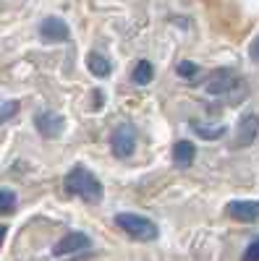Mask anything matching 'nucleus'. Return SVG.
I'll return each mask as SVG.
<instances>
[{"instance_id": "obj_11", "label": "nucleus", "mask_w": 259, "mask_h": 261, "mask_svg": "<svg viewBox=\"0 0 259 261\" xmlns=\"http://www.w3.org/2000/svg\"><path fill=\"white\" fill-rule=\"evenodd\" d=\"M86 65H89V71H92L95 76H100V79L113 71L110 60H107L105 55H100V53H89V58H86Z\"/></svg>"}, {"instance_id": "obj_18", "label": "nucleus", "mask_w": 259, "mask_h": 261, "mask_svg": "<svg viewBox=\"0 0 259 261\" xmlns=\"http://www.w3.org/2000/svg\"><path fill=\"white\" fill-rule=\"evenodd\" d=\"M249 55H251V58H254V60H259V37H256V39H254V45H251V47H249Z\"/></svg>"}, {"instance_id": "obj_9", "label": "nucleus", "mask_w": 259, "mask_h": 261, "mask_svg": "<svg viewBox=\"0 0 259 261\" xmlns=\"http://www.w3.org/2000/svg\"><path fill=\"white\" fill-rule=\"evenodd\" d=\"M228 212L233 220L239 222H254L259 220V204L256 201H230L228 204Z\"/></svg>"}, {"instance_id": "obj_2", "label": "nucleus", "mask_w": 259, "mask_h": 261, "mask_svg": "<svg viewBox=\"0 0 259 261\" xmlns=\"http://www.w3.org/2000/svg\"><path fill=\"white\" fill-rule=\"evenodd\" d=\"M115 225L128 235V238H134V241L139 243H147V241H155V238L160 235L157 225L152 220H147V217L142 214H131V212H123L115 217Z\"/></svg>"}, {"instance_id": "obj_5", "label": "nucleus", "mask_w": 259, "mask_h": 261, "mask_svg": "<svg viewBox=\"0 0 259 261\" xmlns=\"http://www.w3.org/2000/svg\"><path fill=\"white\" fill-rule=\"evenodd\" d=\"M89 248V238H86L84 232H68L66 238H60V241L55 243L53 253L55 256H74V253H81Z\"/></svg>"}, {"instance_id": "obj_6", "label": "nucleus", "mask_w": 259, "mask_h": 261, "mask_svg": "<svg viewBox=\"0 0 259 261\" xmlns=\"http://www.w3.org/2000/svg\"><path fill=\"white\" fill-rule=\"evenodd\" d=\"M233 86H236V76H233V71H228V68H218V71L209 76L207 94H212V97H223V94H230V92H233Z\"/></svg>"}, {"instance_id": "obj_16", "label": "nucleus", "mask_w": 259, "mask_h": 261, "mask_svg": "<svg viewBox=\"0 0 259 261\" xmlns=\"http://www.w3.org/2000/svg\"><path fill=\"white\" fill-rule=\"evenodd\" d=\"M199 73V68L194 63H189V60H183V63H178V76H183V79H191V76H197Z\"/></svg>"}, {"instance_id": "obj_3", "label": "nucleus", "mask_w": 259, "mask_h": 261, "mask_svg": "<svg viewBox=\"0 0 259 261\" xmlns=\"http://www.w3.org/2000/svg\"><path fill=\"white\" fill-rule=\"evenodd\" d=\"M110 149L118 160H128L136 149V128L128 123H121L110 136Z\"/></svg>"}, {"instance_id": "obj_13", "label": "nucleus", "mask_w": 259, "mask_h": 261, "mask_svg": "<svg viewBox=\"0 0 259 261\" xmlns=\"http://www.w3.org/2000/svg\"><path fill=\"white\" fill-rule=\"evenodd\" d=\"M16 113H18V102H13V99H0V123L11 120Z\"/></svg>"}, {"instance_id": "obj_1", "label": "nucleus", "mask_w": 259, "mask_h": 261, "mask_svg": "<svg viewBox=\"0 0 259 261\" xmlns=\"http://www.w3.org/2000/svg\"><path fill=\"white\" fill-rule=\"evenodd\" d=\"M63 186H66V193L79 196V199H84L86 204H97L102 199V183L86 167H81V165H76L68 172L66 180H63Z\"/></svg>"}, {"instance_id": "obj_19", "label": "nucleus", "mask_w": 259, "mask_h": 261, "mask_svg": "<svg viewBox=\"0 0 259 261\" xmlns=\"http://www.w3.org/2000/svg\"><path fill=\"white\" fill-rule=\"evenodd\" d=\"M6 235H8V227H6V225H0V246H3V241H6Z\"/></svg>"}, {"instance_id": "obj_4", "label": "nucleus", "mask_w": 259, "mask_h": 261, "mask_svg": "<svg viewBox=\"0 0 259 261\" xmlns=\"http://www.w3.org/2000/svg\"><path fill=\"white\" fill-rule=\"evenodd\" d=\"M256 130H259V115L246 113V115L239 120V128H236L233 146H236V149H244V146L254 144V139H256Z\"/></svg>"}, {"instance_id": "obj_8", "label": "nucleus", "mask_w": 259, "mask_h": 261, "mask_svg": "<svg viewBox=\"0 0 259 261\" xmlns=\"http://www.w3.org/2000/svg\"><path fill=\"white\" fill-rule=\"evenodd\" d=\"M34 125H37V130L45 139H55V136H60V130H63V118L58 113H39L34 118Z\"/></svg>"}, {"instance_id": "obj_14", "label": "nucleus", "mask_w": 259, "mask_h": 261, "mask_svg": "<svg viewBox=\"0 0 259 261\" xmlns=\"http://www.w3.org/2000/svg\"><path fill=\"white\" fill-rule=\"evenodd\" d=\"M13 209H16L13 191H0V214H11Z\"/></svg>"}, {"instance_id": "obj_12", "label": "nucleus", "mask_w": 259, "mask_h": 261, "mask_svg": "<svg viewBox=\"0 0 259 261\" xmlns=\"http://www.w3.org/2000/svg\"><path fill=\"white\" fill-rule=\"evenodd\" d=\"M152 76H155V68H152V63H149V60H139L136 68H134V73H131L134 84H139V86L149 84V81H152Z\"/></svg>"}, {"instance_id": "obj_17", "label": "nucleus", "mask_w": 259, "mask_h": 261, "mask_svg": "<svg viewBox=\"0 0 259 261\" xmlns=\"http://www.w3.org/2000/svg\"><path fill=\"white\" fill-rule=\"evenodd\" d=\"M194 128L199 130V134L204 136V139H220L223 134H225V128H215V130H207V128H202L199 123H194Z\"/></svg>"}, {"instance_id": "obj_7", "label": "nucleus", "mask_w": 259, "mask_h": 261, "mask_svg": "<svg viewBox=\"0 0 259 261\" xmlns=\"http://www.w3.org/2000/svg\"><path fill=\"white\" fill-rule=\"evenodd\" d=\"M39 34L48 42H66L68 39V27H66V21H60L58 16H48L39 24Z\"/></svg>"}, {"instance_id": "obj_10", "label": "nucleus", "mask_w": 259, "mask_h": 261, "mask_svg": "<svg viewBox=\"0 0 259 261\" xmlns=\"http://www.w3.org/2000/svg\"><path fill=\"white\" fill-rule=\"evenodd\" d=\"M194 157H197V149H194L191 141H176L173 144V162L178 167H189L194 162Z\"/></svg>"}, {"instance_id": "obj_15", "label": "nucleus", "mask_w": 259, "mask_h": 261, "mask_svg": "<svg viewBox=\"0 0 259 261\" xmlns=\"http://www.w3.org/2000/svg\"><path fill=\"white\" fill-rule=\"evenodd\" d=\"M244 261H259V235L249 243V248L244 251Z\"/></svg>"}]
</instances>
